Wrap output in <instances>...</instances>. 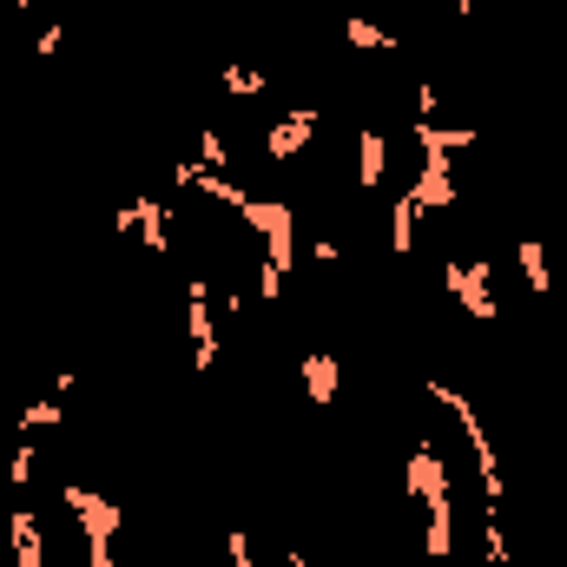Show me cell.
<instances>
[{
	"label": "cell",
	"mask_w": 567,
	"mask_h": 567,
	"mask_svg": "<svg viewBox=\"0 0 567 567\" xmlns=\"http://www.w3.org/2000/svg\"><path fill=\"white\" fill-rule=\"evenodd\" d=\"M403 482L423 502V555L429 561H449L455 555V475H449V462H442L435 442H410Z\"/></svg>",
	"instance_id": "obj_1"
},
{
	"label": "cell",
	"mask_w": 567,
	"mask_h": 567,
	"mask_svg": "<svg viewBox=\"0 0 567 567\" xmlns=\"http://www.w3.org/2000/svg\"><path fill=\"white\" fill-rule=\"evenodd\" d=\"M442 297H455L468 310V323H495V265L488 258H442Z\"/></svg>",
	"instance_id": "obj_2"
},
{
	"label": "cell",
	"mask_w": 567,
	"mask_h": 567,
	"mask_svg": "<svg viewBox=\"0 0 567 567\" xmlns=\"http://www.w3.org/2000/svg\"><path fill=\"white\" fill-rule=\"evenodd\" d=\"M317 120H323V113H317V106H290V113H278V120H271V126H265V158H297V152H303V145L317 140Z\"/></svg>",
	"instance_id": "obj_3"
},
{
	"label": "cell",
	"mask_w": 567,
	"mask_h": 567,
	"mask_svg": "<svg viewBox=\"0 0 567 567\" xmlns=\"http://www.w3.org/2000/svg\"><path fill=\"white\" fill-rule=\"evenodd\" d=\"M7 548H13V567H47V528H40V508H27L13 495L7 508Z\"/></svg>",
	"instance_id": "obj_4"
},
{
	"label": "cell",
	"mask_w": 567,
	"mask_h": 567,
	"mask_svg": "<svg viewBox=\"0 0 567 567\" xmlns=\"http://www.w3.org/2000/svg\"><path fill=\"white\" fill-rule=\"evenodd\" d=\"M297 377H303V396H310L317 410H330V403H337V390H343V363H337V350H330V343L303 350Z\"/></svg>",
	"instance_id": "obj_5"
},
{
	"label": "cell",
	"mask_w": 567,
	"mask_h": 567,
	"mask_svg": "<svg viewBox=\"0 0 567 567\" xmlns=\"http://www.w3.org/2000/svg\"><path fill=\"white\" fill-rule=\"evenodd\" d=\"M390 158H396V140L383 126H357V185L363 192L390 185Z\"/></svg>",
	"instance_id": "obj_6"
},
{
	"label": "cell",
	"mask_w": 567,
	"mask_h": 567,
	"mask_svg": "<svg viewBox=\"0 0 567 567\" xmlns=\"http://www.w3.org/2000/svg\"><path fill=\"white\" fill-rule=\"evenodd\" d=\"M337 33H343V47H357V53H396V47H403L396 27H377V20H363V13H343Z\"/></svg>",
	"instance_id": "obj_7"
},
{
	"label": "cell",
	"mask_w": 567,
	"mask_h": 567,
	"mask_svg": "<svg viewBox=\"0 0 567 567\" xmlns=\"http://www.w3.org/2000/svg\"><path fill=\"white\" fill-rule=\"evenodd\" d=\"M515 265H522V284H528L535 297H548V290H555V265H548V245H542L535 231H528V238L515 245Z\"/></svg>",
	"instance_id": "obj_8"
},
{
	"label": "cell",
	"mask_w": 567,
	"mask_h": 567,
	"mask_svg": "<svg viewBox=\"0 0 567 567\" xmlns=\"http://www.w3.org/2000/svg\"><path fill=\"white\" fill-rule=\"evenodd\" d=\"M416 225H423V205H416L410 185H403V192H396V212H390V251H396V258L416 251Z\"/></svg>",
	"instance_id": "obj_9"
},
{
	"label": "cell",
	"mask_w": 567,
	"mask_h": 567,
	"mask_svg": "<svg viewBox=\"0 0 567 567\" xmlns=\"http://www.w3.org/2000/svg\"><path fill=\"white\" fill-rule=\"evenodd\" d=\"M33 475H40V442H33V435H20V442H13V455H7V488H13V495H27V488H33Z\"/></svg>",
	"instance_id": "obj_10"
},
{
	"label": "cell",
	"mask_w": 567,
	"mask_h": 567,
	"mask_svg": "<svg viewBox=\"0 0 567 567\" xmlns=\"http://www.w3.org/2000/svg\"><path fill=\"white\" fill-rule=\"evenodd\" d=\"M218 80H225V93H238V100H265V93H271V73H258V66H225Z\"/></svg>",
	"instance_id": "obj_11"
},
{
	"label": "cell",
	"mask_w": 567,
	"mask_h": 567,
	"mask_svg": "<svg viewBox=\"0 0 567 567\" xmlns=\"http://www.w3.org/2000/svg\"><path fill=\"white\" fill-rule=\"evenodd\" d=\"M225 561H231V567H258V555H251V535H245V528H231V535H225Z\"/></svg>",
	"instance_id": "obj_12"
},
{
	"label": "cell",
	"mask_w": 567,
	"mask_h": 567,
	"mask_svg": "<svg viewBox=\"0 0 567 567\" xmlns=\"http://www.w3.org/2000/svg\"><path fill=\"white\" fill-rule=\"evenodd\" d=\"M337 258H343V245H337V238L323 231V238L310 245V265H317V271H337Z\"/></svg>",
	"instance_id": "obj_13"
},
{
	"label": "cell",
	"mask_w": 567,
	"mask_h": 567,
	"mask_svg": "<svg viewBox=\"0 0 567 567\" xmlns=\"http://www.w3.org/2000/svg\"><path fill=\"white\" fill-rule=\"evenodd\" d=\"M455 7V20H475V0H449Z\"/></svg>",
	"instance_id": "obj_14"
}]
</instances>
